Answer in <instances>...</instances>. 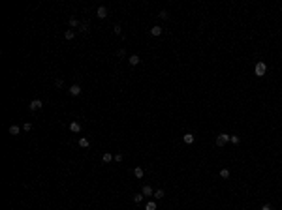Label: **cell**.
Masks as SVG:
<instances>
[{"mask_svg":"<svg viewBox=\"0 0 282 210\" xmlns=\"http://www.w3.org/2000/svg\"><path fill=\"white\" fill-rule=\"evenodd\" d=\"M261 210H273V208H271V205H263V206H261Z\"/></svg>","mask_w":282,"mask_h":210,"instance_id":"obj_28","label":"cell"},{"mask_svg":"<svg viewBox=\"0 0 282 210\" xmlns=\"http://www.w3.org/2000/svg\"><path fill=\"white\" fill-rule=\"evenodd\" d=\"M81 32H89V23H81Z\"/></svg>","mask_w":282,"mask_h":210,"instance_id":"obj_22","label":"cell"},{"mask_svg":"<svg viewBox=\"0 0 282 210\" xmlns=\"http://www.w3.org/2000/svg\"><path fill=\"white\" fill-rule=\"evenodd\" d=\"M70 131H73V133H79L81 131V124L77 120H72L70 122Z\"/></svg>","mask_w":282,"mask_h":210,"instance_id":"obj_4","label":"cell"},{"mask_svg":"<svg viewBox=\"0 0 282 210\" xmlns=\"http://www.w3.org/2000/svg\"><path fill=\"white\" fill-rule=\"evenodd\" d=\"M73 36H75V32L73 30H66L64 32V38H66V40H73Z\"/></svg>","mask_w":282,"mask_h":210,"instance_id":"obj_16","label":"cell"},{"mask_svg":"<svg viewBox=\"0 0 282 210\" xmlns=\"http://www.w3.org/2000/svg\"><path fill=\"white\" fill-rule=\"evenodd\" d=\"M68 92H70V96H79L81 94V86L79 85H72Z\"/></svg>","mask_w":282,"mask_h":210,"instance_id":"obj_5","label":"cell"},{"mask_svg":"<svg viewBox=\"0 0 282 210\" xmlns=\"http://www.w3.org/2000/svg\"><path fill=\"white\" fill-rule=\"evenodd\" d=\"M229 141H231L233 144H239L241 143V137H239V135H229Z\"/></svg>","mask_w":282,"mask_h":210,"instance_id":"obj_15","label":"cell"},{"mask_svg":"<svg viewBox=\"0 0 282 210\" xmlns=\"http://www.w3.org/2000/svg\"><path fill=\"white\" fill-rule=\"evenodd\" d=\"M9 133H11V135H19V131H21V128H19V126H15V124H11V126H9Z\"/></svg>","mask_w":282,"mask_h":210,"instance_id":"obj_13","label":"cell"},{"mask_svg":"<svg viewBox=\"0 0 282 210\" xmlns=\"http://www.w3.org/2000/svg\"><path fill=\"white\" fill-rule=\"evenodd\" d=\"M113 30H115V34H121V26H119V25H115V28H113Z\"/></svg>","mask_w":282,"mask_h":210,"instance_id":"obj_26","label":"cell"},{"mask_svg":"<svg viewBox=\"0 0 282 210\" xmlns=\"http://www.w3.org/2000/svg\"><path fill=\"white\" fill-rule=\"evenodd\" d=\"M143 174H145L143 167H135V169H134V176H135V178H143Z\"/></svg>","mask_w":282,"mask_h":210,"instance_id":"obj_9","label":"cell"},{"mask_svg":"<svg viewBox=\"0 0 282 210\" xmlns=\"http://www.w3.org/2000/svg\"><path fill=\"white\" fill-rule=\"evenodd\" d=\"M220 176L222 178H229V169H220Z\"/></svg>","mask_w":282,"mask_h":210,"instance_id":"obj_19","label":"cell"},{"mask_svg":"<svg viewBox=\"0 0 282 210\" xmlns=\"http://www.w3.org/2000/svg\"><path fill=\"white\" fill-rule=\"evenodd\" d=\"M141 201H143V193H137V195H134V203H137V205H139Z\"/></svg>","mask_w":282,"mask_h":210,"instance_id":"obj_21","label":"cell"},{"mask_svg":"<svg viewBox=\"0 0 282 210\" xmlns=\"http://www.w3.org/2000/svg\"><path fill=\"white\" fill-rule=\"evenodd\" d=\"M23 130H25V131H30L32 130V124H30V122H25V124H23Z\"/></svg>","mask_w":282,"mask_h":210,"instance_id":"obj_23","label":"cell"},{"mask_svg":"<svg viewBox=\"0 0 282 210\" xmlns=\"http://www.w3.org/2000/svg\"><path fill=\"white\" fill-rule=\"evenodd\" d=\"M122 158H124L122 154H115V161H122Z\"/></svg>","mask_w":282,"mask_h":210,"instance_id":"obj_24","label":"cell"},{"mask_svg":"<svg viewBox=\"0 0 282 210\" xmlns=\"http://www.w3.org/2000/svg\"><path fill=\"white\" fill-rule=\"evenodd\" d=\"M254 73H256V77H263L265 73H267V64L265 62H258L256 68H254Z\"/></svg>","mask_w":282,"mask_h":210,"instance_id":"obj_1","label":"cell"},{"mask_svg":"<svg viewBox=\"0 0 282 210\" xmlns=\"http://www.w3.org/2000/svg\"><path fill=\"white\" fill-rule=\"evenodd\" d=\"M79 146H81V148H89V146H90V141H89L87 137H81V139H79Z\"/></svg>","mask_w":282,"mask_h":210,"instance_id":"obj_11","label":"cell"},{"mask_svg":"<svg viewBox=\"0 0 282 210\" xmlns=\"http://www.w3.org/2000/svg\"><path fill=\"white\" fill-rule=\"evenodd\" d=\"M139 60H141V58H139L137 54H132V56L128 58V62H130V66H137V64H139Z\"/></svg>","mask_w":282,"mask_h":210,"instance_id":"obj_10","label":"cell"},{"mask_svg":"<svg viewBox=\"0 0 282 210\" xmlns=\"http://www.w3.org/2000/svg\"><path fill=\"white\" fill-rule=\"evenodd\" d=\"M96 15H98L100 19H103V17H107V9L103 8V6H100L98 9H96Z\"/></svg>","mask_w":282,"mask_h":210,"instance_id":"obj_6","label":"cell"},{"mask_svg":"<svg viewBox=\"0 0 282 210\" xmlns=\"http://www.w3.org/2000/svg\"><path fill=\"white\" fill-rule=\"evenodd\" d=\"M228 141H229V135L228 133H220L218 137H216V144H218V146H224Z\"/></svg>","mask_w":282,"mask_h":210,"instance_id":"obj_2","label":"cell"},{"mask_svg":"<svg viewBox=\"0 0 282 210\" xmlns=\"http://www.w3.org/2000/svg\"><path fill=\"white\" fill-rule=\"evenodd\" d=\"M152 197H154V199H162V197H164V189H156Z\"/></svg>","mask_w":282,"mask_h":210,"instance_id":"obj_20","label":"cell"},{"mask_svg":"<svg viewBox=\"0 0 282 210\" xmlns=\"http://www.w3.org/2000/svg\"><path fill=\"white\" fill-rule=\"evenodd\" d=\"M183 141H184V143H186V144H192V143H194V141H196V137H194V135H192V133H184V137H183Z\"/></svg>","mask_w":282,"mask_h":210,"instance_id":"obj_7","label":"cell"},{"mask_svg":"<svg viewBox=\"0 0 282 210\" xmlns=\"http://www.w3.org/2000/svg\"><path fill=\"white\" fill-rule=\"evenodd\" d=\"M151 34H152V36H162V26H152L151 28Z\"/></svg>","mask_w":282,"mask_h":210,"instance_id":"obj_14","label":"cell"},{"mask_svg":"<svg viewBox=\"0 0 282 210\" xmlns=\"http://www.w3.org/2000/svg\"><path fill=\"white\" fill-rule=\"evenodd\" d=\"M145 210H156V203H154V201H149L147 206H145Z\"/></svg>","mask_w":282,"mask_h":210,"instance_id":"obj_17","label":"cell"},{"mask_svg":"<svg viewBox=\"0 0 282 210\" xmlns=\"http://www.w3.org/2000/svg\"><path fill=\"white\" fill-rule=\"evenodd\" d=\"M55 85H57V86H58V88H60V86H62V85H64V83H62V79H57V81H55Z\"/></svg>","mask_w":282,"mask_h":210,"instance_id":"obj_25","label":"cell"},{"mask_svg":"<svg viewBox=\"0 0 282 210\" xmlns=\"http://www.w3.org/2000/svg\"><path fill=\"white\" fill-rule=\"evenodd\" d=\"M141 193H143V195H154V191H152V188H151V186H149V184H147V186H143V189H141Z\"/></svg>","mask_w":282,"mask_h":210,"instance_id":"obj_12","label":"cell"},{"mask_svg":"<svg viewBox=\"0 0 282 210\" xmlns=\"http://www.w3.org/2000/svg\"><path fill=\"white\" fill-rule=\"evenodd\" d=\"M28 107H30V111H38V109L43 107V103H41V99H32Z\"/></svg>","mask_w":282,"mask_h":210,"instance_id":"obj_3","label":"cell"},{"mask_svg":"<svg viewBox=\"0 0 282 210\" xmlns=\"http://www.w3.org/2000/svg\"><path fill=\"white\" fill-rule=\"evenodd\" d=\"M70 26H72V28H75V26H81V25H79V21H77V19L70 17Z\"/></svg>","mask_w":282,"mask_h":210,"instance_id":"obj_18","label":"cell"},{"mask_svg":"<svg viewBox=\"0 0 282 210\" xmlns=\"http://www.w3.org/2000/svg\"><path fill=\"white\" fill-rule=\"evenodd\" d=\"M160 17L162 19H167V11H160Z\"/></svg>","mask_w":282,"mask_h":210,"instance_id":"obj_27","label":"cell"},{"mask_svg":"<svg viewBox=\"0 0 282 210\" xmlns=\"http://www.w3.org/2000/svg\"><path fill=\"white\" fill-rule=\"evenodd\" d=\"M113 160H115V156H111L109 152H103L102 154V161H103V163H109V161H113Z\"/></svg>","mask_w":282,"mask_h":210,"instance_id":"obj_8","label":"cell"}]
</instances>
